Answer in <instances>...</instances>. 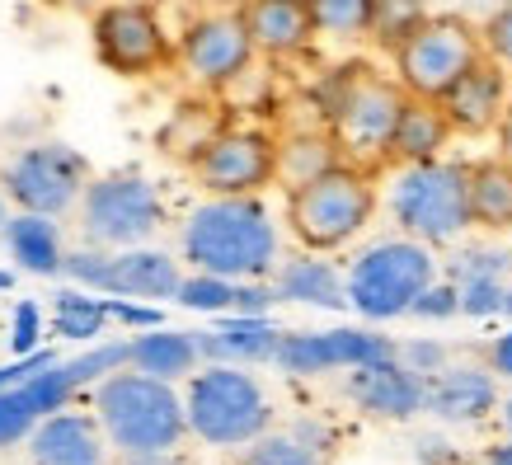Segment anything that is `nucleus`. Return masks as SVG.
<instances>
[{"label": "nucleus", "instance_id": "1", "mask_svg": "<svg viewBox=\"0 0 512 465\" xmlns=\"http://www.w3.org/2000/svg\"><path fill=\"white\" fill-rule=\"evenodd\" d=\"M184 259L202 273L231 282L268 278L278 264V226L254 193L212 198L193 207L184 221Z\"/></svg>", "mask_w": 512, "mask_h": 465}, {"label": "nucleus", "instance_id": "2", "mask_svg": "<svg viewBox=\"0 0 512 465\" xmlns=\"http://www.w3.org/2000/svg\"><path fill=\"white\" fill-rule=\"evenodd\" d=\"M94 414L104 423L109 442L118 447V456L179 451V442L188 437V409L174 381L132 372V367L104 376L94 386Z\"/></svg>", "mask_w": 512, "mask_h": 465}, {"label": "nucleus", "instance_id": "3", "mask_svg": "<svg viewBox=\"0 0 512 465\" xmlns=\"http://www.w3.org/2000/svg\"><path fill=\"white\" fill-rule=\"evenodd\" d=\"M188 409V433L207 442V447H249L254 437L273 428V400L268 390L235 362H207L188 376L184 390Z\"/></svg>", "mask_w": 512, "mask_h": 465}, {"label": "nucleus", "instance_id": "4", "mask_svg": "<svg viewBox=\"0 0 512 465\" xmlns=\"http://www.w3.org/2000/svg\"><path fill=\"white\" fill-rule=\"evenodd\" d=\"M404 104H409V90L400 80H381L367 66H348L325 104V123L339 141L343 160L362 165V170L390 160Z\"/></svg>", "mask_w": 512, "mask_h": 465}, {"label": "nucleus", "instance_id": "5", "mask_svg": "<svg viewBox=\"0 0 512 465\" xmlns=\"http://www.w3.org/2000/svg\"><path fill=\"white\" fill-rule=\"evenodd\" d=\"M390 217L404 235L423 245H447L475 226L470 221V165H447V160H419L404 165L390 184Z\"/></svg>", "mask_w": 512, "mask_h": 465}, {"label": "nucleus", "instance_id": "6", "mask_svg": "<svg viewBox=\"0 0 512 465\" xmlns=\"http://www.w3.org/2000/svg\"><path fill=\"white\" fill-rule=\"evenodd\" d=\"M428 282H437V259L423 240H376L348 268V306L367 320H395L409 315Z\"/></svg>", "mask_w": 512, "mask_h": 465}, {"label": "nucleus", "instance_id": "7", "mask_svg": "<svg viewBox=\"0 0 512 465\" xmlns=\"http://www.w3.org/2000/svg\"><path fill=\"white\" fill-rule=\"evenodd\" d=\"M376 212V188L362 165H334L315 184L287 193V221L306 249H339L348 245Z\"/></svg>", "mask_w": 512, "mask_h": 465}, {"label": "nucleus", "instance_id": "8", "mask_svg": "<svg viewBox=\"0 0 512 465\" xmlns=\"http://www.w3.org/2000/svg\"><path fill=\"white\" fill-rule=\"evenodd\" d=\"M475 62H484V38L456 15H428L395 47V76L414 99H442Z\"/></svg>", "mask_w": 512, "mask_h": 465}, {"label": "nucleus", "instance_id": "9", "mask_svg": "<svg viewBox=\"0 0 512 465\" xmlns=\"http://www.w3.org/2000/svg\"><path fill=\"white\" fill-rule=\"evenodd\" d=\"M165 221V202L160 188L146 174H104L90 179L85 198H80V231L99 249H132L146 245Z\"/></svg>", "mask_w": 512, "mask_h": 465}, {"label": "nucleus", "instance_id": "10", "mask_svg": "<svg viewBox=\"0 0 512 465\" xmlns=\"http://www.w3.org/2000/svg\"><path fill=\"white\" fill-rule=\"evenodd\" d=\"M85 188H90V165L62 141H33L5 165V198L19 212L62 217L85 198Z\"/></svg>", "mask_w": 512, "mask_h": 465}, {"label": "nucleus", "instance_id": "11", "mask_svg": "<svg viewBox=\"0 0 512 465\" xmlns=\"http://www.w3.org/2000/svg\"><path fill=\"white\" fill-rule=\"evenodd\" d=\"M62 273L90 292H109V296H146V301H160V296H174L179 292V264H174L165 249H146V245H132V249H71L66 254Z\"/></svg>", "mask_w": 512, "mask_h": 465}, {"label": "nucleus", "instance_id": "12", "mask_svg": "<svg viewBox=\"0 0 512 465\" xmlns=\"http://www.w3.org/2000/svg\"><path fill=\"white\" fill-rule=\"evenodd\" d=\"M94 52L118 76H151L156 66L170 62V43L156 10L137 0H113L94 15Z\"/></svg>", "mask_w": 512, "mask_h": 465}, {"label": "nucleus", "instance_id": "13", "mask_svg": "<svg viewBox=\"0 0 512 465\" xmlns=\"http://www.w3.org/2000/svg\"><path fill=\"white\" fill-rule=\"evenodd\" d=\"M381 357H395V343L372 329H287L273 362L287 376H325L353 372V367H367Z\"/></svg>", "mask_w": 512, "mask_h": 465}, {"label": "nucleus", "instance_id": "14", "mask_svg": "<svg viewBox=\"0 0 512 465\" xmlns=\"http://www.w3.org/2000/svg\"><path fill=\"white\" fill-rule=\"evenodd\" d=\"M278 170V141L264 132H235L226 127L207 151L193 160V179H198L212 198H245L273 184Z\"/></svg>", "mask_w": 512, "mask_h": 465}, {"label": "nucleus", "instance_id": "15", "mask_svg": "<svg viewBox=\"0 0 512 465\" xmlns=\"http://www.w3.org/2000/svg\"><path fill=\"white\" fill-rule=\"evenodd\" d=\"M179 62L202 90H226L240 71H249L254 62V43H249V29L240 10L231 15H207L193 19L179 38Z\"/></svg>", "mask_w": 512, "mask_h": 465}, {"label": "nucleus", "instance_id": "16", "mask_svg": "<svg viewBox=\"0 0 512 465\" xmlns=\"http://www.w3.org/2000/svg\"><path fill=\"white\" fill-rule=\"evenodd\" d=\"M343 395L372 414V419L386 423H404L423 414V400H428V376L409 372L400 357H381V362H367V367H353L348 381H343Z\"/></svg>", "mask_w": 512, "mask_h": 465}, {"label": "nucleus", "instance_id": "17", "mask_svg": "<svg viewBox=\"0 0 512 465\" xmlns=\"http://www.w3.org/2000/svg\"><path fill=\"white\" fill-rule=\"evenodd\" d=\"M33 465H118V447L109 442L99 414L80 409H57L47 414L29 437Z\"/></svg>", "mask_w": 512, "mask_h": 465}, {"label": "nucleus", "instance_id": "18", "mask_svg": "<svg viewBox=\"0 0 512 465\" xmlns=\"http://www.w3.org/2000/svg\"><path fill=\"white\" fill-rule=\"evenodd\" d=\"M437 104H442V113L451 118V127L466 132V137H480V132L498 127L503 123V109H508V76H503V62H494V57L475 62Z\"/></svg>", "mask_w": 512, "mask_h": 465}, {"label": "nucleus", "instance_id": "19", "mask_svg": "<svg viewBox=\"0 0 512 465\" xmlns=\"http://www.w3.org/2000/svg\"><path fill=\"white\" fill-rule=\"evenodd\" d=\"M498 409V376L489 367H442L428 376L423 414L442 423H484Z\"/></svg>", "mask_w": 512, "mask_h": 465}, {"label": "nucleus", "instance_id": "20", "mask_svg": "<svg viewBox=\"0 0 512 465\" xmlns=\"http://www.w3.org/2000/svg\"><path fill=\"white\" fill-rule=\"evenodd\" d=\"M240 19H245L254 52H264V57H296L320 33L311 0H245Z\"/></svg>", "mask_w": 512, "mask_h": 465}, {"label": "nucleus", "instance_id": "21", "mask_svg": "<svg viewBox=\"0 0 512 465\" xmlns=\"http://www.w3.org/2000/svg\"><path fill=\"white\" fill-rule=\"evenodd\" d=\"M282 343V329L268 315H221L212 329H198V353L207 362H273Z\"/></svg>", "mask_w": 512, "mask_h": 465}, {"label": "nucleus", "instance_id": "22", "mask_svg": "<svg viewBox=\"0 0 512 465\" xmlns=\"http://www.w3.org/2000/svg\"><path fill=\"white\" fill-rule=\"evenodd\" d=\"M5 249L24 273L33 278H57L66 264V249H62V231L57 221L43 217V212H15L5 221Z\"/></svg>", "mask_w": 512, "mask_h": 465}, {"label": "nucleus", "instance_id": "23", "mask_svg": "<svg viewBox=\"0 0 512 465\" xmlns=\"http://www.w3.org/2000/svg\"><path fill=\"white\" fill-rule=\"evenodd\" d=\"M451 118L442 113V104L437 99H414L409 94V104H404L400 113V127H395V146H390V155L400 160V165H419V160H437L442 155V146L451 141Z\"/></svg>", "mask_w": 512, "mask_h": 465}, {"label": "nucleus", "instance_id": "24", "mask_svg": "<svg viewBox=\"0 0 512 465\" xmlns=\"http://www.w3.org/2000/svg\"><path fill=\"white\" fill-rule=\"evenodd\" d=\"M198 334H184V329H151V334H137L132 339V372L160 376V381H188L198 372Z\"/></svg>", "mask_w": 512, "mask_h": 465}, {"label": "nucleus", "instance_id": "25", "mask_svg": "<svg viewBox=\"0 0 512 465\" xmlns=\"http://www.w3.org/2000/svg\"><path fill=\"white\" fill-rule=\"evenodd\" d=\"M334 165H343V151L334 132H292V137L278 141V170H273V184H282L287 193L315 184L320 174H329Z\"/></svg>", "mask_w": 512, "mask_h": 465}, {"label": "nucleus", "instance_id": "26", "mask_svg": "<svg viewBox=\"0 0 512 465\" xmlns=\"http://www.w3.org/2000/svg\"><path fill=\"white\" fill-rule=\"evenodd\" d=\"M278 301H301V306H320V310H343L348 306V282L339 278V268L329 259H287L278 268Z\"/></svg>", "mask_w": 512, "mask_h": 465}, {"label": "nucleus", "instance_id": "27", "mask_svg": "<svg viewBox=\"0 0 512 465\" xmlns=\"http://www.w3.org/2000/svg\"><path fill=\"white\" fill-rule=\"evenodd\" d=\"M221 132H226V113L217 104H207V99H188V104H179L170 113V123L160 127V151L193 165Z\"/></svg>", "mask_w": 512, "mask_h": 465}, {"label": "nucleus", "instance_id": "28", "mask_svg": "<svg viewBox=\"0 0 512 465\" xmlns=\"http://www.w3.org/2000/svg\"><path fill=\"white\" fill-rule=\"evenodd\" d=\"M470 221L489 231L512 226V165L503 155L470 165Z\"/></svg>", "mask_w": 512, "mask_h": 465}, {"label": "nucleus", "instance_id": "29", "mask_svg": "<svg viewBox=\"0 0 512 465\" xmlns=\"http://www.w3.org/2000/svg\"><path fill=\"white\" fill-rule=\"evenodd\" d=\"M109 325V301H94L85 292H57L52 301V334L71 343H94Z\"/></svg>", "mask_w": 512, "mask_h": 465}, {"label": "nucleus", "instance_id": "30", "mask_svg": "<svg viewBox=\"0 0 512 465\" xmlns=\"http://www.w3.org/2000/svg\"><path fill=\"white\" fill-rule=\"evenodd\" d=\"M428 19V5L423 0H372V19H367V38L376 47H395L409 38V33H419V24Z\"/></svg>", "mask_w": 512, "mask_h": 465}, {"label": "nucleus", "instance_id": "31", "mask_svg": "<svg viewBox=\"0 0 512 465\" xmlns=\"http://www.w3.org/2000/svg\"><path fill=\"white\" fill-rule=\"evenodd\" d=\"M235 465H325V456H315L296 433H273V428H268L264 437L249 442L245 456Z\"/></svg>", "mask_w": 512, "mask_h": 465}, {"label": "nucleus", "instance_id": "32", "mask_svg": "<svg viewBox=\"0 0 512 465\" xmlns=\"http://www.w3.org/2000/svg\"><path fill=\"white\" fill-rule=\"evenodd\" d=\"M174 301L184 310H202V315H226L235 301V282L231 278H217V273H193V278L179 282V292H174Z\"/></svg>", "mask_w": 512, "mask_h": 465}, {"label": "nucleus", "instance_id": "33", "mask_svg": "<svg viewBox=\"0 0 512 465\" xmlns=\"http://www.w3.org/2000/svg\"><path fill=\"white\" fill-rule=\"evenodd\" d=\"M311 15L320 33H334V38H357L367 33V19H372V0H311Z\"/></svg>", "mask_w": 512, "mask_h": 465}, {"label": "nucleus", "instance_id": "34", "mask_svg": "<svg viewBox=\"0 0 512 465\" xmlns=\"http://www.w3.org/2000/svg\"><path fill=\"white\" fill-rule=\"evenodd\" d=\"M38 423H43V419H38V409L24 400V390H19V386L0 390V451L29 442Z\"/></svg>", "mask_w": 512, "mask_h": 465}, {"label": "nucleus", "instance_id": "35", "mask_svg": "<svg viewBox=\"0 0 512 465\" xmlns=\"http://www.w3.org/2000/svg\"><path fill=\"white\" fill-rule=\"evenodd\" d=\"M512 268V254L503 249H461L456 259H451V282H466V278H508Z\"/></svg>", "mask_w": 512, "mask_h": 465}, {"label": "nucleus", "instance_id": "36", "mask_svg": "<svg viewBox=\"0 0 512 465\" xmlns=\"http://www.w3.org/2000/svg\"><path fill=\"white\" fill-rule=\"evenodd\" d=\"M456 287H461V310L475 315V320H489V315H498V310L508 306L503 278H466V282H456Z\"/></svg>", "mask_w": 512, "mask_h": 465}, {"label": "nucleus", "instance_id": "37", "mask_svg": "<svg viewBox=\"0 0 512 465\" xmlns=\"http://www.w3.org/2000/svg\"><path fill=\"white\" fill-rule=\"evenodd\" d=\"M409 315H419V320H451V315H461V287L456 282H428L419 292V301L409 306Z\"/></svg>", "mask_w": 512, "mask_h": 465}, {"label": "nucleus", "instance_id": "38", "mask_svg": "<svg viewBox=\"0 0 512 465\" xmlns=\"http://www.w3.org/2000/svg\"><path fill=\"white\" fill-rule=\"evenodd\" d=\"M395 357H400L409 372H419V376H433L447 367V348L437 339H409V343H395Z\"/></svg>", "mask_w": 512, "mask_h": 465}, {"label": "nucleus", "instance_id": "39", "mask_svg": "<svg viewBox=\"0 0 512 465\" xmlns=\"http://www.w3.org/2000/svg\"><path fill=\"white\" fill-rule=\"evenodd\" d=\"M62 357H57V348H33V353H24L19 362H5L0 367V390H10V386H24L29 376L47 372V367H57Z\"/></svg>", "mask_w": 512, "mask_h": 465}, {"label": "nucleus", "instance_id": "40", "mask_svg": "<svg viewBox=\"0 0 512 465\" xmlns=\"http://www.w3.org/2000/svg\"><path fill=\"white\" fill-rule=\"evenodd\" d=\"M43 339V310L33 306V301H19L15 306V325H10V343H15V353H33Z\"/></svg>", "mask_w": 512, "mask_h": 465}, {"label": "nucleus", "instance_id": "41", "mask_svg": "<svg viewBox=\"0 0 512 465\" xmlns=\"http://www.w3.org/2000/svg\"><path fill=\"white\" fill-rule=\"evenodd\" d=\"M484 52H489L494 62L512 66V0L489 19V24H484Z\"/></svg>", "mask_w": 512, "mask_h": 465}, {"label": "nucleus", "instance_id": "42", "mask_svg": "<svg viewBox=\"0 0 512 465\" xmlns=\"http://www.w3.org/2000/svg\"><path fill=\"white\" fill-rule=\"evenodd\" d=\"M278 301V287H264V282H235V301L231 315H268V306Z\"/></svg>", "mask_w": 512, "mask_h": 465}, {"label": "nucleus", "instance_id": "43", "mask_svg": "<svg viewBox=\"0 0 512 465\" xmlns=\"http://www.w3.org/2000/svg\"><path fill=\"white\" fill-rule=\"evenodd\" d=\"M109 320H118V325H127V329H160L165 325L160 306H137V301H109Z\"/></svg>", "mask_w": 512, "mask_h": 465}, {"label": "nucleus", "instance_id": "44", "mask_svg": "<svg viewBox=\"0 0 512 465\" xmlns=\"http://www.w3.org/2000/svg\"><path fill=\"white\" fill-rule=\"evenodd\" d=\"M292 433L301 437L315 456H329V451H334V428H329V423H320V419H296Z\"/></svg>", "mask_w": 512, "mask_h": 465}, {"label": "nucleus", "instance_id": "45", "mask_svg": "<svg viewBox=\"0 0 512 465\" xmlns=\"http://www.w3.org/2000/svg\"><path fill=\"white\" fill-rule=\"evenodd\" d=\"M489 372L503 376V381H512V329L489 343Z\"/></svg>", "mask_w": 512, "mask_h": 465}, {"label": "nucleus", "instance_id": "46", "mask_svg": "<svg viewBox=\"0 0 512 465\" xmlns=\"http://www.w3.org/2000/svg\"><path fill=\"white\" fill-rule=\"evenodd\" d=\"M118 465H184L179 451H137V456H118Z\"/></svg>", "mask_w": 512, "mask_h": 465}, {"label": "nucleus", "instance_id": "47", "mask_svg": "<svg viewBox=\"0 0 512 465\" xmlns=\"http://www.w3.org/2000/svg\"><path fill=\"white\" fill-rule=\"evenodd\" d=\"M498 155L512 165V99H508V109H503V123H498Z\"/></svg>", "mask_w": 512, "mask_h": 465}, {"label": "nucleus", "instance_id": "48", "mask_svg": "<svg viewBox=\"0 0 512 465\" xmlns=\"http://www.w3.org/2000/svg\"><path fill=\"white\" fill-rule=\"evenodd\" d=\"M480 465H512V437H508V442H498V447L484 451V461H480Z\"/></svg>", "mask_w": 512, "mask_h": 465}, {"label": "nucleus", "instance_id": "49", "mask_svg": "<svg viewBox=\"0 0 512 465\" xmlns=\"http://www.w3.org/2000/svg\"><path fill=\"white\" fill-rule=\"evenodd\" d=\"M57 5L76 10V15H99V10H104V5H113V0H57Z\"/></svg>", "mask_w": 512, "mask_h": 465}, {"label": "nucleus", "instance_id": "50", "mask_svg": "<svg viewBox=\"0 0 512 465\" xmlns=\"http://www.w3.org/2000/svg\"><path fill=\"white\" fill-rule=\"evenodd\" d=\"M503 428H508V437H512V395L503 400Z\"/></svg>", "mask_w": 512, "mask_h": 465}, {"label": "nucleus", "instance_id": "51", "mask_svg": "<svg viewBox=\"0 0 512 465\" xmlns=\"http://www.w3.org/2000/svg\"><path fill=\"white\" fill-rule=\"evenodd\" d=\"M10 282H15V278H10V273H0V292H5V287H10Z\"/></svg>", "mask_w": 512, "mask_h": 465}, {"label": "nucleus", "instance_id": "52", "mask_svg": "<svg viewBox=\"0 0 512 465\" xmlns=\"http://www.w3.org/2000/svg\"><path fill=\"white\" fill-rule=\"evenodd\" d=\"M5 221H10V217H5V198H0V231H5Z\"/></svg>", "mask_w": 512, "mask_h": 465}, {"label": "nucleus", "instance_id": "53", "mask_svg": "<svg viewBox=\"0 0 512 465\" xmlns=\"http://www.w3.org/2000/svg\"><path fill=\"white\" fill-rule=\"evenodd\" d=\"M217 5H245V0H217Z\"/></svg>", "mask_w": 512, "mask_h": 465}, {"label": "nucleus", "instance_id": "54", "mask_svg": "<svg viewBox=\"0 0 512 465\" xmlns=\"http://www.w3.org/2000/svg\"><path fill=\"white\" fill-rule=\"evenodd\" d=\"M503 310H508V315H512V287H508V306H503Z\"/></svg>", "mask_w": 512, "mask_h": 465}]
</instances>
